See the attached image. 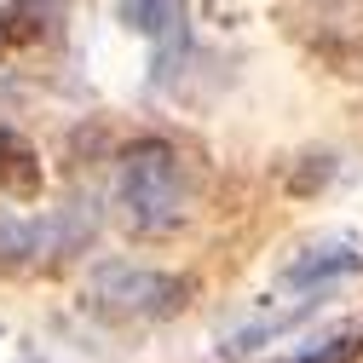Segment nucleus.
Listing matches in <instances>:
<instances>
[{"instance_id": "obj_1", "label": "nucleus", "mask_w": 363, "mask_h": 363, "mask_svg": "<svg viewBox=\"0 0 363 363\" xmlns=\"http://www.w3.org/2000/svg\"><path fill=\"white\" fill-rule=\"evenodd\" d=\"M185 156L162 139H139L116 167V208L121 225L139 237H167L185 219Z\"/></svg>"}, {"instance_id": "obj_2", "label": "nucleus", "mask_w": 363, "mask_h": 363, "mask_svg": "<svg viewBox=\"0 0 363 363\" xmlns=\"http://www.w3.org/2000/svg\"><path fill=\"white\" fill-rule=\"evenodd\" d=\"M191 283L167 277V271L150 265H127V259H104L93 277H86V306L116 317V323H133V317H173L185 306Z\"/></svg>"}, {"instance_id": "obj_3", "label": "nucleus", "mask_w": 363, "mask_h": 363, "mask_svg": "<svg viewBox=\"0 0 363 363\" xmlns=\"http://www.w3.org/2000/svg\"><path fill=\"white\" fill-rule=\"evenodd\" d=\"M99 213L93 202H69L47 219H18L0 208V265H29V259H69L93 242Z\"/></svg>"}, {"instance_id": "obj_4", "label": "nucleus", "mask_w": 363, "mask_h": 363, "mask_svg": "<svg viewBox=\"0 0 363 363\" xmlns=\"http://www.w3.org/2000/svg\"><path fill=\"white\" fill-rule=\"evenodd\" d=\"M127 23L139 29L145 40H156V58H162V75L173 69V52L185 47V23H191V12H185V0H127Z\"/></svg>"}, {"instance_id": "obj_5", "label": "nucleus", "mask_w": 363, "mask_h": 363, "mask_svg": "<svg viewBox=\"0 0 363 363\" xmlns=\"http://www.w3.org/2000/svg\"><path fill=\"white\" fill-rule=\"evenodd\" d=\"M352 271H363V254L357 248H311V254H300L283 271V283L289 289H329V283L352 277Z\"/></svg>"}, {"instance_id": "obj_6", "label": "nucleus", "mask_w": 363, "mask_h": 363, "mask_svg": "<svg viewBox=\"0 0 363 363\" xmlns=\"http://www.w3.org/2000/svg\"><path fill=\"white\" fill-rule=\"evenodd\" d=\"M0 191H12V196L40 191V162H35V150L18 139V133H6V127H0Z\"/></svg>"}, {"instance_id": "obj_7", "label": "nucleus", "mask_w": 363, "mask_h": 363, "mask_svg": "<svg viewBox=\"0 0 363 363\" xmlns=\"http://www.w3.org/2000/svg\"><path fill=\"white\" fill-rule=\"evenodd\" d=\"M58 18H64V0H18V6H12L18 35H47Z\"/></svg>"}, {"instance_id": "obj_8", "label": "nucleus", "mask_w": 363, "mask_h": 363, "mask_svg": "<svg viewBox=\"0 0 363 363\" xmlns=\"http://www.w3.org/2000/svg\"><path fill=\"white\" fill-rule=\"evenodd\" d=\"M329 179H335V162H329V156H317V167H306V173L294 179V191H311V185H329Z\"/></svg>"}]
</instances>
